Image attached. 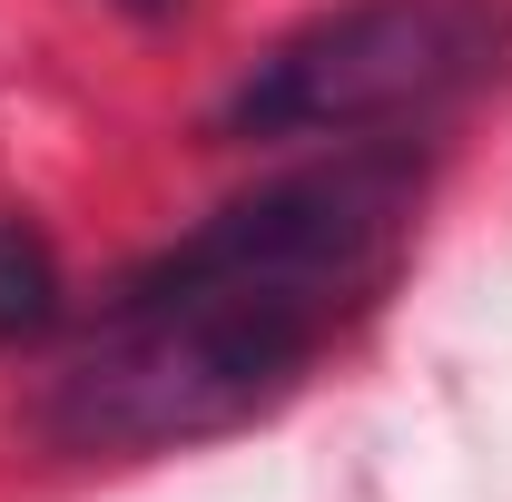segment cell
Instances as JSON below:
<instances>
[{
  "mask_svg": "<svg viewBox=\"0 0 512 502\" xmlns=\"http://www.w3.org/2000/svg\"><path fill=\"white\" fill-rule=\"evenodd\" d=\"M60 325H69L60 247H50L30 217H0V355H20V345H50Z\"/></svg>",
  "mask_w": 512,
  "mask_h": 502,
  "instance_id": "3957f363",
  "label": "cell"
},
{
  "mask_svg": "<svg viewBox=\"0 0 512 502\" xmlns=\"http://www.w3.org/2000/svg\"><path fill=\"white\" fill-rule=\"evenodd\" d=\"M512 69V0H335L256 50L227 138H414Z\"/></svg>",
  "mask_w": 512,
  "mask_h": 502,
  "instance_id": "7a4b0ae2",
  "label": "cell"
},
{
  "mask_svg": "<svg viewBox=\"0 0 512 502\" xmlns=\"http://www.w3.org/2000/svg\"><path fill=\"white\" fill-rule=\"evenodd\" d=\"M424 168L414 138H345L138 256L40 384V434L128 463L266 424L394 286Z\"/></svg>",
  "mask_w": 512,
  "mask_h": 502,
  "instance_id": "6da1fadb",
  "label": "cell"
},
{
  "mask_svg": "<svg viewBox=\"0 0 512 502\" xmlns=\"http://www.w3.org/2000/svg\"><path fill=\"white\" fill-rule=\"evenodd\" d=\"M128 20H178V10H188V0H119Z\"/></svg>",
  "mask_w": 512,
  "mask_h": 502,
  "instance_id": "277c9868",
  "label": "cell"
}]
</instances>
